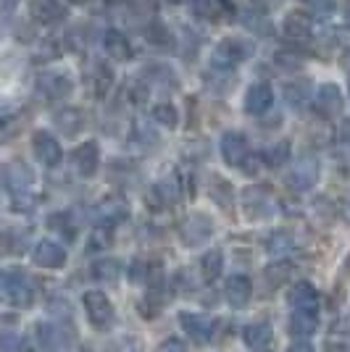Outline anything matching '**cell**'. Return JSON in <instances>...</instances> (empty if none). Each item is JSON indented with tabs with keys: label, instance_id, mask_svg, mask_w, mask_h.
<instances>
[{
	"label": "cell",
	"instance_id": "cell-1",
	"mask_svg": "<svg viewBox=\"0 0 350 352\" xmlns=\"http://www.w3.org/2000/svg\"><path fill=\"white\" fill-rule=\"evenodd\" d=\"M0 300L14 308H30L34 302V284L21 268L0 271Z\"/></svg>",
	"mask_w": 350,
	"mask_h": 352
},
{
	"label": "cell",
	"instance_id": "cell-2",
	"mask_svg": "<svg viewBox=\"0 0 350 352\" xmlns=\"http://www.w3.org/2000/svg\"><path fill=\"white\" fill-rule=\"evenodd\" d=\"M82 302H85V313H88L90 323H92L98 331H108V329L114 326V321H116V313H114L111 300H108L103 292L90 289V292H85Z\"/></svg>",
	"mask_w": 350,
	"mask_h": 352
},
{
	"label": "cell",
	"instance_id": "cell-3",
	"mask_svg": "<svg viewBox=\"0 0 350 352\" xmlns=\"http://www.w3.org/2000/svg\"><path fill=\"white\" fill-rule=\"evenodd\" d=\"M211 234H214V221L205 213H190L179 223V239L187 248H200L203 242L211 239Z\"/></svg>",
	"mask_w": 350,
	"mask_h": 352
},
{
	"label": "cell",
	"instance_id": "cell-4",
	"mask_svg": "<svg viewBox=\"0 0 350 352\" xmlns=\"http://www.w3.org/2000/svg\"><path fill=\"white\" fill-rule=\"evenodd\" d=\"M256 53V45L243 37H224L216 47H214V60L219 66H237L243 60H248Z\"/></svg>",
	"mask_w": 350,
	"mask_h": 352
},
{
	"label": "cell",
	"instance_id": "cell-5",
	"mask_svg": "<svg viewBox=\"0 0 350 352\" xmlns=\"http://www.w3.org/2000/svg\"><path fill=\"white\" fill-rule=\"evenodd\" d=\"M32 150H34V158L43 166H48V168L59 166L61 158H63V150H61L59 140L50 132H45V129L32 134Z\"/></svg>",
	"mask_w": 350,
	"mask_h": 352
},
{
	"label": "cell",
	"instance_id": "cell-6",
	"mask_svg": "<svg viewBox=\"0 0 350 352\" xmlns=\"http://www.w3.org/2000/svg\"><path fill=\"white\" fill-rule=\"evenodd\" d=\"M72 11V0H32L30 14L40 24H56L63 21Z\"/></svg>",
	"mask_w": 350,
	"mask_h": 352
},
{
	"label": "cell",
	"instance_id": "cell-7",
	"mask_svg": "<svg viewBox=\"0 0 350 352\" xmlns=\"http://www.w3.org/2000/svg\"><path fill=\"white\" fill-rule=\"evenodd\" d=\"M37 339L48 352H61L66 347H72L74 331L61 326V323H40L37 326Z\"/></svg>",
	"mask_w": 350,
	"mask_h": 352
},
{
	"label": "cell",
	"instance_id": "cell-8",
	"mask_svg": "<svg viewBox=\"0 0 350 352\" xmlns=\"http://www.w3.org/2000/svg\"><path fill=\"white\" fill-rule=\"evenodd\" d=\"M316 182H319V161L316 158H300L287 174V184L298 192L316 187Z\"/></svg>",
	"mask_w": 350,
	"mask_h": 352
},
{
	"label": "cell",
	"instance_id": "cell-9",
	"mask_svg": "<svg viewBox=\"0 0 350 352\" xmlns=\"http://www.w3.org/2000/svg\"><path fill=\"white\" fill-rule=\"evenodd\" d=\"M179 326H182V331H185L192 342H198V344L211 342V334H214V321H211L208 316H200V313H190V310H185V313H179Z\"/></svg>",
	"mask_w": 350,
	"mask_h": 352
},
{
	"label": "cell",
	"instance_id": "cell-10",
	"mask_svg": "<svg viewBox=\"0 0 350 352\" xmlns=\"http://www.w3.org/2000/svg\"><path fill=\"white\" fill-rule=\"evenodd\" d=\"M221 155H224V161L229 163L232 168H240V166L245 163V158L250 155V147H248L245 134L224 132V137H221Z\"/></svg>",
	"mask_w": 350,
	"mask_h": 352
},
{
	"label": "cell",
	"instance_id": "cell-11",
	"mask_svg": "<svg viewBox=\"0 0 350 352\" xmlns=\"http://www.w3.org/2000/svg\"><path fill=\"white\" fill-rule=\"evenodd\" d=\"M32 261H34V265H40V268H63V263H66V250H63V245L53 242V239H43V242H37L34 250H32Z\"/></svg>",
	"mask_w": 350,
	"mask_h": 352
},
{
	"label": "cell",
	"instance_id": "cell-12",
	"mask_svg": "<svg viewBox=\"0 0 350 352\" xmlns=\"http://www.w3.org/2000/svg\"><path fill=\"white\" fill-rule=\"evenodd\" d=\"M271 105H274V89H271V85L258 82V85H253L245 92V105L243 108H245V113H250V116H261Z\"/></svg>",
	"mask_w": 350,
	"mask_h": 352
},
{
	"label": "cell",
	"instance_id": "cell-13",
	"mask_svg": "<svg viewBox=\"0 0 350 352\" xmlns=\"http://www.w3.org/2000/svg\"><path fill=\"white\" fill-rule=\"evenodd\" d=\"M74 168L76 174L90 179V176L98 174V166H101V150L95 142H82V145L74 150Z\"/></svg>",
	"mask_w": 350,
	"mask_h": 352
},
{
	"label": "cell",
	"instance_id": "cell-14",
	"mask_svg": "<svg viewBox=\"0 0 350 352\" xmlns=\"http://www.w3.org/2000/svg\"><path fill=\"white\" fill-rule=\"evenodd\" d=\"M130 216V206H127V200L124 197H119V195H111V197H105L101 206H98V221H101L103 226H116L121 221H127Z\"/></svg>",
	"mask_w": 350,
	"mask_h": 352
},
{
	"label": "cell",
	"instance_id": "cell-15",
	"mask_svg": "<svg viewBox=\"0 0 350 352\" xmlns=\"http://www.w3.org/2000/svg\"><path fill=\"white\" fill-rule=\"evenodd\" d=\"M224 297H227V302L232 308H245L250 302V297H253V281L248 276H243V274L229 276L227 287H224Z\"/></svg>",
	"mask_w": 350,
	"mask_h": 352
},
{
	"label": "cell",
	"instance_id": "cell-16",
	"mask_svg": "<svg viewBox=\"0 0 350 352\" xmlns=\"http://www.w3.org/2000/svg\"><path fill=\"white\" fill-rule=\"evenodd\" d=\"M342 92L337 85H321L319 87V95H316V111H319L324 118H332L337 113H342Z\"/></svg>",
	"mask_w": 350,
	"mask_h": 352
},
{
	"label": "cell",
	"instance_id": "cell-17",
	"mask_svg": "<svg viewBox=\"0 0 350 352\" xmlns=\"http://www.w3.org/2000/svg\"><path fill=\"white\" fill-rule=\"evenodd\" d=\"M287 302H290L292 310H316L319 308V292H316L313 284L298 281L287 292Z\"/></svg>",
	"mask_w": 350,
	"mask_h": 352
},
{
	"label": "cell",
	"instance_id": "cell-18",
	"mask_svg": "<svg viewBox=\"0 0 350 352\" xmlns=\"http://www.w3.org/2000/svg\"><path fill=\"white\" fill-rule=\"evenodd\" d=\"M40 89L48 100H63L72 95V79L66 74H43L40 76Z\"/></svg>",
	"mask_w": 350,
	"mask_h": 352
},
{
	"label": "cell",
	"instance_id": "cell-19",
	"mask_svg": "<svg viewBox=\"0 0 350 352\" xmlns=\"http://www.w3.org/2000/svg\"><path fill=\"white\" fill-rule=\"evenodd\" d=\"M243 203H245V210H248L250 219H266L271 213V200H269V192L263 190V187H250V190H245Z\"/></svg>",
	"mask_w": 350,
	"mask_h": 352
},
{
	"label": "cell",
	"instance_id": "cell-20",
	"mask_svg": "<svg viewBox=\"0 0 350 352\" xmlns=\"http://www.w3.org/2000/svg\"><path fill=\"white\" fill-rule=\"evenodd\" d=\"M319 329V316L316 310H292L290 316V334L298 339L311 337Z\"/></svg>",
	"mask_w": 350,
	"mask_h": 352
},
{
	"label": "cell",
	"instance_id": "cell-21",
	"mask_svg": "<svg viewBox=\"0 0 350 352\" xmlns=\"http://www.w3.org/2000/svg\"><path fill=\"white\" fill-rule=\"evenodd\" d=\"M285 37L290 43H306L311 37V19L306 14H300V11L287 14V19H285Z\"/></svg>",
	"mask_w": 350,
	"mask_h": 352
},
{
	"label": "cell",
	"instance_id": "cell-22",
	"mask_svg": "<svg viewBox=\"0 0 350 352\" xmlns=\"http://www.w3.org/2000/svg\"><path fill=\"white\" fill-rule=\"evenodd\" d=\"M103 45H105V53H108L114 60H130L132 58V45L124 32L108 30L105 32V37H103Z\"/></svg>",
	"mask_w": 350,
	"mask_h": 352
},
{
	"label": "cell",
	"instance_id": "cell-23",
	"mask_svg": "<svg viewBox=\"0 0 350 352\" xmlns=\"http://www.w3.org/2000/svg\"><path fill=\"white\" fill-rule=\"evenodd\" d=\"M243 342H245V347H250V350H263L271 342V326L266 321L248 323L243 329Z\"/></svg>",
	"mask_w": 350,
	"mask_h": 352
},
{
	"label": "cell",
	"instance_id": "cell-24",
	"mask_svg": "<svg viewBox=\"0 0 350 352\" xmlns=\"http://www.w3.org/2000/svg\"><path fill=\"white\" fill-rule=\"evenodd\" d=\"M176 200H179V190H176V184L172 182H163V184H156V187H150L147 192V203L153 208H166V206H174Z\"/></svg>",
	"mask_w": 350,
	"mask_h": 352
},
{
	"label": "cell",
	"instance_id": "cell-25",
	"mask_svg": "<svg viewBox=\"0 0 350 352\" xmlns=\"http://www.w3.org/2000/svg\"><path fill=\"white\" fill-rule=\"evenodd\" d=\"M56 124H59V129L63 134L74 137L76 132H82V126H85V113L76 111V108H61L59 113H56Z\"/></svg>",
	"mask_w": 350,
	"mask_h": 352
},
{
	"label": "cell",
	"instance_id": "cell-26",
	"mask_svg": "<svg viewBox=\"0 0 350 352\" xmlns=\"http://www.w3.org/2000/svg\"><path fill=\"white\" fill-rule=\"evenodd\" d=\"M308 98H311V82H306V79L285 85V100L290 108H303L308 103Z\"/></svg>",
	"mask_w": 350,
	"mask_h": 352
},
{
	"label": "cell",
	"instance_id": "cell-27",
	"mask_svg": "<svg viewBox=\"0 0 350 352\" xmlns=\"http://www.w3.org/2000/svg\"><path fill=\"white\" fill-rule=\"evenodd\" d=\"M290 276H292V265L279 261V263H271L263 271V284H266V289H279Z\"/></svg>",
	"mask_w": 350,
	"mask_h": 352
},
{
	"label": "cell",
	"instance_id": "cell-28",
	"mask_svg": "<svg viewBox=\"0 0 350 352\" xmlns=\"http://www.w3.org/2000/svg\"><path fill=\"white\" fill-rule=\"evenodd\" d=\"M221 268H224V255L219 250H208L200 258V276H203V281H216Z\"/></svg>",
	"mask_w": 350,
	"mask_h": 352
},
{
	"label": "cell",
	"instance_id": "cell-29",
	"mask_svg": "<svg viewBox=\"0 0 350 352\" xmlns=\"http://www.w3.org/2000/svg\"><path fill=\"white\" fill-rule=\"evenodd\" d=\"M119 274H121V265L114 258H101V261H95V265H92V276L98 281H105V284L119 281Z\"/></svg>",
	"mask_w": 350,
	"mask_h": 352
},
{
	"label": "cell",
	"instance_id": "cell-30",
	"mask_svg": "<svg viewBox=\"0 0 350 352\" xmlns=\"http://www.w3.org/2000/svg\"><path fill=\"white\" fill-rule=\"evenodd\" d=\"M6 179H8V184L14 190L21 192L32 184V171L27 166H21V163H11V166H6Z\"/></svg>",
	"mask_w": 350,
	"mask_h": 352
},
{
	"label": "cell",
	"instance_id": "cell-31",
	"mask_svg": "<svg viewBox=\"0 0 350 352\" xmlns=\"http://www.w3.org/2000/svg\"><path fill=\"white\" fill-rule=\"evenodd\" d=\"M261 158L266 161V166H271V168H282V166L287 163V158H290V142H277V145L266 147Z\"/></svg>",
	"mask_w": 350,
	"mask_h": 352
},
{
	"label": "cell",
	"instance_id": "cell-32",
	"mask_svg": "<svg viewBox=\"0 0 350 352\" xmlns=\"http://www.w3.org/2000/svg\"><path fill=\"white\" fill-rule=\"evenodd\" d=\"M153 118L158 121L161 126H166V129H174L176 124H179V113H176V108L172 103H158L153 108Z\"/></svg>",
	"mask_w": 350,
	"mask_h": 352
},
{
	"label": "cell",
	"instance_id": "cell-33",
	"mask_svg": "<svg viewBox=\"0 0 350 352\" xmlns=\"http://www.w3.org/2000/svg\"><path fill=\"white\" fill-rule=\"evenodd\" d=\"M111 87H114V72L105 63H98V69H95V95L105 98Z\"/></svg>",
	"mask_w": 350,
	"mask_h": 352
},
{
	"label": "cell",
	"instance_id": "cell-34",
	"mask_svg": "<svg viewBox=\"0 0 350 352\" xmlns=\"http://www.w3.org/2000/svg\"><path fill=\"white\" fill-rule=\"evenodd\" d=\"M292 248V236L287 232H274V234L266 239V250L271 255H285Z\"/></svg>",
	"mask_w": 350,
	"mask_h": 352
},
{
	"label": "cell",
	"instance_id": "cell-35",
	"mask_svg": "<svg viewBox=\"0 0 350 352\" xmlns=\"http://www.w3.org/2000/svg\"><path fill=\"white\" fill-rule=\"evenodd\" d=\"M211 184H214L211 195L216 197V203H219V206L227 203V208L232 206V184H229V182H224V179H219V176H214V179H211Z\"/></svg>",
	"mask_w": 350,
	"mask_h": 352
},
{
	"label": "cell",
	"instance_id": "cell-36",
	"mask_svg": "<svg viewBox=\"0 0 350 352\" xmlns=\"http://www.w3.org/2000/svg\"><path fill=\"white\" fill-rule=\"evenodd\" d=\"M105 352H143V347L134 337H121L116 342H111Z\"/></svg>",
	"mask_w": 350,
	"mask_h": 352
},
{
	"label": "cell",
	"instance_id": "cell-37",
	"mask_svg": "<svg viewBox=\"0 0 350 352\" xmlns=\"http://www.w3.org/2000/svg\"><path fill=\"white\" fill-rule=\"evenodd\" d=\"M147 40L153 45H163V47H169V43H172V34H169V30L166 27H161V24H153L150 30H147Z\"/></svg>",
	"mask_w": 350,
	"mask_h": 352
},
{
	"label": "cell",
	"instance_id": "cell-38",
	"mask_svg": "<svg viewBox=\"0 0 350 352\" xmlns=\"http://www.w3.org/2000/svg\"><path fill=\"white\" fill-rule=\"evenodd\" d=\"M277 63L282 69H298L303 63V56L295 53V50H279L277 53Z\"/></svg>",
	"mask_w": 350,
	"mask_h": 352
},
{
	"label": "cell",
	"instance_id": "cell-39",
	"mask_svg": "<svg viewBox=\"0 0 350 352\" xmlns=\"http://www.w3.org/2000/svg\"><path fill=\"white\" fill-rule=\"evenodd\" d=\"M111 242V232H108V226H103V229H95V234H92V239H90V252L98 248V250H103L105 245Z\"/></svg>",
	"mask_w": 350,
	"mask_h": 352
},
{
	"label": "cell",
	"instance_id": "cell-40",
	"mask_svg": "<svg viewBox=\"0 0 350 352\" xmlns=\"http://www.w3.org/2000/svg\"><path fill=\"white\" fill-rule=\"evenodd\" d=\"M147 274H150V268H147L145 261H134L132 263V281H145L147 279Z\"/></svg>",
	"mask_w": 350,
	"mask_h": 352
},
{
	"label": "cell",
	"instance_id": "cell-41",
	"mask_svg": "<svg viewBox=\"0 0 350 352\" xmlns=\"http://www.w3.org/2000/svg\"><path fill=\"white\" fill-rule=\"evenodd\" d=\"M332 331L340 334V337H350V313H345V316L337 318L335 326H332Z\"/></svg>",
	"mask_w": 350,
	"mask_h": 352
},
{
	"label": "cell",
	"instance_id": "cell-42",
	"mask_svg": "<svg viewBox=\"0 0 350 352\" xmlns=\"http://www.w3.org/2000/svg\"><path fill=\"white\" fill-rule=\"evenodd\" d=\"M158 352H187V347L182 344V339H176V337H169L163 344L158 347Z\"/></svg>",
	"mask_w": 350,
	"mask_h": 352
},
{
	"label": "cell",
	"instance_id": "cell-43",
	"mask_svg": "<svg viewBox=\"0 0 350 352\" xmlns=\"http://www.w3.org/2000/svg\"><path fill=\"white\" fill-rule=\"evenodd\" d=\"M176 289H192V281H190V271L185 268V271H176Z\"/></svg>",
	"mask_w": 350,
	"mask_h": 352
},
{
	"label": "cell",
	"instance_id": "cell-44",
	"mask_svg": "<svg viewBox=\"0 0 350 352\" xmlns=\"http://www.w3.org/2000/svg\"><path fill=\"white\" fill-rule=\"evenodd\" d=\"M287 352H316V350H313V344H311V342H295Z\"/></svg>",
	"mask_w": 350,
	"mask_h": 352
},
{
	"label": "cell",
	"instance_id": "cell-45",
	"mask_svg": "<svg viewBox=\"0 0 350 352\" xmlns=\"http://www.w3.org/2000/svg\"><path fill=\"white\" fill-rule=\"evenodd\" d=\"M324 352H350L345 344H337V342H332V344H327V350Z\"/></svg>",
	"mask_w": 350,
	"mask_h": 352
},
{
	"label": "cell",
	"instance_id": "cell-46",
	"mask_svg": "<svg viewBox=\"0 0 350 352\" xmlns=\"http://www.w3.org/2000/svg\"><path fill=\"white\" fill-rule=\"evenodd\" d=\"M345 16H348V21H350V3H348V11H345Z\"/></svg>",
	"mask_w": 350,
	"mask_h": 352
}]
</instances>
